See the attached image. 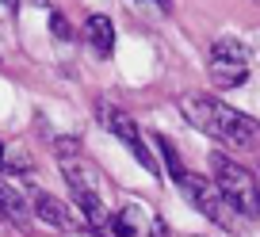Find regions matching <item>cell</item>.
Segmentation results:
<instances>
[{
    "label": "cell",
    "instance_id": "6da1fadb",
    "mask_svg": "<svg viewBox=\"0 0 260 237\" xmlns=\"http://www.w3.org/2000/svg\"><path fill=\"white\" fill-rule=\"evenodd\" d=\"M176 107L195 130L214 138L218 146H230V149H256L260 146V123L256 119L241 115L237 107L222 104V99L207 96V92H184Z\"/></svg>",
    "mask_w": 260,
    "mask_h": 237
},
{
    "label": "cell",
    "instance_id": "7a4b0ae2",
    "mask_svg": "<svg viewBox=\"0 0 260 237\" xmlns=\"http://www.w3.org/2000/svg\"><path fill=\"white\" fill-rule=\"evenodd\" d=\"M211 172L214 188L230 203V211L241 218H260V184L245 164H237L230 153H211Z\"/></svg>",
    "mask_w": 260,
    "mask_h": 237
},
{
    "label": "cell",
    "instance_id": "3957f363",
    "mask_svg": "<svg viewBox=\"0 0 260 237\" xmlns=\"http://www.w3.org/2000/svg\"><path fill=\"white\" fill-rule=\"evenodd\" d=\"M176 184H180V191H184V199H187L199 214H203V218H211L214 226L230 229V233L237 229V226H234L237 214L230 211V203L222 199V191L214 188V180H207V176H199V172H184Z\"/></svg>",
    "mask_w": 260,
    "mask_h": 237
},
{
    "label": "cell",
    "instance_id": "277c9868",
    "mask_svg": "<svg viewBox=\"0 0 260 237\" xmlns=\"http://www.w3.org/2000/svg\"><path fill=\"white\" fill-rule=\"evenodd\" d=\"M207 73H211V84L218 92L241 88L249 81V54L245 46H237L234 39H218L207 54Z\"/></svg>",
    "mask_w": 260,
    "mask_h": 237
},
{
    "label": "cell",
    "instance_id": "5b68a950",
    "mask_svg": "<svg viewBox=\"0 0 260 237\" xmlns=\"http://www.w3.org/2000/svg\"><path fill=\"white\" fill-rule=\"evenodd\" d=\"M100 119H104V126L130 149V157H134V161H138L146 172H157V168H161V164H157V157H153V149H149V142H146V134L138 130V123H134V119L122 111V107L100 104Z\"/></svg>",
    "mask_w": 260,
    "mask_h": 237
},
{
    "label": "cell",
    "instance_id": "8992f818",
    "mask_svg": "<svg viewBox=\"0 0 260 237\" xmlns=\"http://www.w3.org/2000/svg\"><path fill=\"white\" fill-rule=\"evenodd\" d=\"M61 176L69 180V188H73L77 207H81L84 222H88L92 229H100V233H104V229H107V218H111V214H107V211H104V203H100L96 188H92V180H88V168H84L81 161H65V164H61Z\"/></svg>",
    "mask_w": 260,
    "mask_h": 237
},
{
    "label": "cell",
    "instance_id": "52a82bcc",
    "mask_svg": "<svg viewBox=\"0 0 260 237\" xmlns=\"http://www.w3.org/2000/svg\"><path fill=\"white\" fill-rule=\"evenodd\" d=\"M35 214H39V218L46 222V226L61 229V233H73V229H81V222H77V214L69 211V207H65L61 199L46 195V191H39V195H35Z\"/></svg>",
    "mask_w": 260,
    "mask_h": 237
},
{
    "label": "cell",
    "instance_id": "ba28073f",
    "mask_svg": "<svg viewBox=\"0 0 260 237\" xmlns=\"http://www.w3.org/2000/svg\"><path fill=\"white\" fill-rule=\"evenodd\" d=\"M84 39L92 42V50H96L100 57H107L115 50V23L104 12H92V16L84 19Z\"/></svg>",
    "mask_w": 260,
    "mask_h": 237
},
{
    "label": "cell",
    "instance_id": "9c48e42d",
    "mask_svg": "<svg viewBox=\"0 0 260 237\" xmlns=\"http://www.w3.org/2000/svg\"><path fill=\"white\" fill-rule=\"evenodd\" d=\"M146 222V214H142V207H122V211H115L111 218H107V237H138V226Z\"/></svg>",
    "mask_w": 260,
    "mask_h": 237
},
{
    "label": "cell",
    "instance_id": "30bf717a",
    "mask_svg": "<svg viewBox=\"0 0 260 237\" xmlns=\"http://www.w3.org/2000/svg\"><path fill=\"white\" fill-rule=\"evenodd\" d=\"M0 211H4V218H8V222H19V226L31 218V211H27L23 195H19V191L12 188L8 180H0Z\"/></svg>",
    "mask_w": 260,
    "mask_h": 237
},
{
    "label": "cell",
    "instance_id": "8fae6325",
    "mask_svg": "<svg viewBox=\"0 0 260 237\" xmlns=\"http://www.w3.org/2000/svg\"><path fill=\"white\" fill-rule=\"evenodd\" d=\"M157 149H161V157H165V164H169V180L172 184H176L180 180V176H184V164H180V153H176V149H172V142L169 138H165V134H157Z\"/></svg>",
    "mask_w": 260,
    "mask_h": 237
},
{
    "label": "cell",
    "instance_id": "7c38bea8",
    "mask_svg": "<svg viewBox=\"0 0 260 237\" xmlns=\"http://www.w3.org/2000/svg\"><path fill=\"white\" fill-rule=\"evenodd\" d=\"M50 27H54V31L61 35V39L69 35V27H65V16H61V12H54V16H50Z\"/></svg>",
    "mask_w": 260,
    "mask_h": 237
},
{
    "label": "cell",
    "instance_id": "4fadbf2b",
    "mask_svg": "<svg viewBox=\"0 0 260 237\" xmlns=\"http://www.w3.org/2000/svg\"><path fill=\"white\" fill-rule=\"evenodd\" d=\"M191 237H203V233H191Z\"/></svg>",
    "mask_w": 260,
    "mask_h": 237
}]
</instances>
